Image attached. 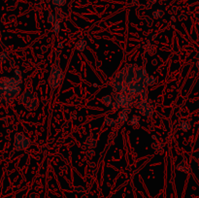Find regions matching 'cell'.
Returning a JSON list of instances; mask_svg holds the SVG:
<instances>
[{
  "instance_id": "6da1fadb",
  "label": "cell",
  "mask_w": 199,
  "mask_h": 198,
  "mask_svg": "<svg viewBox=\"0 0 199 198\" xmlns=\"http://www.w3.org/2000/svg\"><path fill=\"white\" fill-rule=\"evenodd\" d=\"M22 83L21 76L0 79V102L9 103L21 92L20 84Z\"/></svg>"
},
{
  "instance_id": "484cf974",
  "label": "cell",
  "mask_w": 199,
  "mask_h": 198,
  "mask_svg": "<svg viewBox=\"0 0 199 198\" xmlns=\"http://www.w3.org/2000/svg\"><path fill=\"white\" fill-rule=\"evenodd\" d=\"M150 1H151L152 4H156V3H157L158 0H150Z\"/></svg>"
},
{
  "instance_id": "cb8c5ba5",
  "label": "cell",
  "mask_w": 199,
  "mask_h": 198,
  "mask_svg": "<svg viewBox=\"0 0 199 198\" xmlns=\"http://www.w3.org/2000/svg\"><path fill=\"white\" fill-rule=\"evenodd\" d=\"M122 112L126 113V114H129V113L131 112V109H130V107H126V108H122Z\"/></svg>"
},
{
  "instance_id": "ac0fdd59",
  "label": "cell",
  "mask_w": 199,
  "mask_h": 198,
  "mask_svg": "<svg viewBox=\"0 0 199 198\" xmlns=\"http://www.w3.org/2000/svg\"><path fill=\"white\" fill-rule=\"evenodd\" d=\"M56 21H58V17H56V15H55V14H54V13H51V14L48 16V22H49V24H54Z\"/></svg>"
},
{
  "instance_id": "8992f818",
  "label": "cell",
  "mask_w": 199,
  "mask_h": 198,
  "mask_svg": "<svg viewBox=\"0 0 199 198\" xmlns=\"http://www.w3.org/2000/svg\"><path fill=\"white\" fill-rule=\"evenodd\" d=\"M135 69H136V65L134 64H129L127 65L126 68H124V84H128L133 83L135 81Z\"/></svg>"
},
{
  "instance_id": "d4e9b609",
  "label": "cell",
  "mask_w": 199,
  "mask_h": 198,
  "mask_svg": "<svg viewBox=\"0 0 199 198\" xmlns=\"http://www.w3.org/2000/svg\"><path fill=\"white\" fill-rule=\"evenodd\" d=\"M15 74H16V76H21V71L18 70V69H16L15 70Z\"/></svg>"
},
{
  "instance_id": "4fadbf2b",
  "label": "cell",
  "mask_w": 199,
  "mask_h": 198,
  "mask_svg": "<svg viewBox=\"0 0 199 198\" xmlns=\"http://www.w3.org/2000/svg\"><path fill=\"white\" fill-rule=\"evenodd\" d=\"M102 101H103V103L106 106L111 107L112 104L114 103V98H113V96H111V95H106V96H104L103 98H102Z\"/></svg>"
},
{
  "instance_id": "7c38bea8",
  "label": "cell",
  "mask_w": 199,
  "mask_h": 198,
  "mask_svg": "<svg viewBox=\"0 0 199 198\" xmlns=\"http://www.w3.org/2000/svg\"><path fill=\"white\" fill-rule=\"evenodd\" d=\"M156 78L155 76H147L145 78V80H144V84H145V87H152L153 86V84H156Z\"/></svg>"
},
{
  "instance_id": "9a60e30c",
  "label": "cell",
  "mask_w": 199,
  "mask_h": 198,
  "mask_svg": "<svg viewBox=\"0 0 199 198\" xmlns=\"http://www.w3.org/2000/svg\"><path fill=\"white\" fill-rule=\"evenodd\" d=\"M180 127H181L182 130H183V131H187V130H190V123L189 121H184L181 122Z\"/></svg>"
},
{
  "instance_id": "3957f363",
  "label": "cell",
  "mask_w": 199,
  "mask_h": 198,
  "mask_svg": "<svg viewBox=\"0 0 199 198\" xmlns=\"http://www.w3.org/2000/svg\"><path fill=\"white\" fill-rule=\"evenodd\" d=\"M31 145L30 139L22 133H16L14 137V148L16 151L25 150Z\"/></svg>"
},
{
  "instance_id": "5b68a950",
  "label": "cell",
  "mask_w": 199,
  "mask_h": 198,
  "mask_svg": "<svg viewBox=\"0 0 199 198\" xmlns=\"http://www.w3.org/2000/svg\"><path fill=\"white\" fill-rule=\"evenodd\" d=\"M138 108L141 115L145 117H151L153 114V107L149 98L141 99L138 102Z\"/></svg>"
},
{
  "instance_id": "8fae6325",
  "label": "cell",
  "mask_w": 199,
  "mask_h": 198,
  "mask_svg": "<svg viewBox=\"0 0 199 198\" xmlns=\"http://www.w3.org/2000/svg\"><path fill=\"white\" fill-rule=\"evenodd\" d=\"M75 47H76V49L78 50V52L82 53V52H84V50L87 49L88 43H87L86 40H84V39H81V40H80L78 43H76Z\"/></svg>"
},
{
  "instance_id": "e0dca14e",
  "label": "cell",
  "mask_w": 199,
  "mask_h": 198,
  "mask_svg": "<svg viewBox=\"0 0 199 198\" xmlns=\"http://www.w3.org/2000/svg\"><path fill=\"white\" fill-rule=\"evenodd\" d=\"M105 124L106 125H109V126H115L116 125V123H117V121L114 120V118H109V117H106L105 118Z\"/></svg>"
},
{
  "instance_id": "ba28073f",
  "label": "cell",
  "mask_w": 199,
  "mask_h": 198,
  "mask_svg": "<svg viewBox=\"0 0 199 198\" xmlns=\"http://www.w3.org/2000/svg\"><path fill=\"white\" fill-rule=\"evenodd\" d=\"M132 98L128 97L126 94L124 93H121L118 94V96L117 97V102L118 103V105L122 107V108H126V107H129L130 104L132 103Z\"/></svg>"
},
{
  "instance_id": "9c48e42d",
  "label": "cell",
  "mask_w": 199,
  "mask_h": 198,
  "mask_svg": "<svg viewBox=\"0 0 199 198\" xmlns=\"http://www.w3.org/2000/svg\"><path fill=\"white\" fill-rule=\"evenodd\" d=\"M147 76H148V73H147V71L144 68L136 66V69H135V81H143L144 82L145 78Z\"/></svg>"
},
{
  "instance_id": "d6986e66",
  "label": "cell",
  "mask_w": 199,
  "mask_h": 198,
  "mask_svg": "<svg viewBox=\"0 0 199 198\" xmlns=\"http://www.w3.org/2000/svg\"><path fill=\"white\" fill-rule=\"evenodd\" d=\"M53 31H54V33H55V34H58V33L59 32V30H60V21L58 20L56 21L54 24H53Z\"/></svg>"
},
{
  "instance_id": "7402d4cb",
  "label": "cell",
  "mask_w": 199,
  "mask_h": 198,
  "mask_svg": "<svg viewBox=\"0 0 199 198\" xmlns=\"http://www.w3.org/2000/svg\"><path fill=\"white\" fill-rule=\"evenodd\" d=\"M8 58V54L7 52H1L0 53V61L2 62V63H5Z\"/></svg>"
},
{
  "instance_id": "83f0119b",
  "label": "cell",
  "mask_w": 199,
  "mask_h": 198,
  "mask_svg": "<svg viewBox=\"0 0 199 198\" xmlns=\"http://www.w3.org/2000/svg\"><path fill=\"white\" fill-rule=\"evenodd\" d=\"M196 67H197V69L199 70V59L196 61Z\"/></svg>"
},
{
  "instance_id": "5bb4252c",
  "label": "cell",
  "mask_w": 199,
  "mask_h": 198,
  "mask_svg": "<svg viewBox=\"0 0 199 198\" xmlns=\"http://www.w3.org/2000/svg\"><path fill=\"white\" fill-rule=\"evenodd\" d=\"M139 121H140L139 117L138 116H133L129 120V124H130V125H132V126H136V125H138V124H139Z\"/></svg>"
},
{
  "instance_id": "603a6c76",
  "label": "cell",
  "mask_w": 199,
  "mask_h": 198,
  "mask_svg": "<svg viewBox=\"0 0 199 198\" xmlns=\"http://www.w3.org/2000/svg\"><path fill=\"white\" fill-rule=\"evenodd\" d=\"M118 106H119V105H118V103L117 102V101H116V102L114 101V103L112 104V106L110 107V108H111L113 111H117V110L118 109Z\"/></svg>"
},
{
  "instance_id": "30bf717a",
  "label": "cell",
  "mask_w": 199,
  "mask_h": 198,
  "mask_svg": "<svg viewBox=\"0 0 199 198\" xmlns=\"http://www.w3.org/2000/svg\"><path fill=\"white\" fill-rule=\"evenodd\" d=\"M177 170L179 171H182V172H185V173H190V167L189 166V164H187L186 160L184 158V160L180 162L178 165H177Z\"/></svg>"
},
{
  "instance_id": "277c9868",
  "label": "cell",
  "mask_w": 199,
  "mask_h": 198,
  "mask_svg": "<svg viewBox=\"0 0 199 198\" xmlns=\"http://www.w3.org/2000/svg\"><path fill=\"white\" fill-rule=\"evenodd\" d=\"M21 103H22L25 108L27 110H35L36 107L38 105V99L35 95L31 94L30 92H24V94L21 95Z\"/></svg>"
},
{
  "instance_id": "7a4b0ae2",
  "label": "cell",
  "mask_w": 199,
  "mask_h": 198,
  "mask_svg": "<svg viewBox=\"0 0 199 198\" xmlns=\"http://www.w3.org/2000/svg\"><path fill=\"white\" fill-rule=\"evenodd\" d=\"M64 78V73L61 69H59V67L54 66L52 71H51V75L49 78V84L50 87L52 89H55L59 84H61L62 80Z\"/></svg>"
},
{
  "instance_id": "2e32d148",
  "label": "cell",
  "mask_w": 199,
  "mask_h": 198,
  "mask_svg": "<svg viewBox=\"0 0 199 198\" xmlns=\"http://www.w3.org/2000/svg\"><path fill=\"white\" fill-rule=\"evenodd\" d=\"M163 15H164L163 11L159 10V9H156V10H155L152 12V18L153 19H160Z\"/></svg>"
},
{
  "instance_id": "4316f807",
  "label": "cell",
  "mask_w": 199,
  "mask_h": 198,
  "mask_svg": "<svg viewBox=\"0 0 199 198\" xmlns=\"http://www.w3.org/2000/svg\"><path fill=\"white\" fill-rule=\"evenodd\" d=\"M58 48H59V49H60V48H61V49L63 48V44H62L61 42H60V43L58 44Z\"/></svg>"
},
{
  "instance_id": "f1b7e54d",
  "label": "cell",
  "mask_w": 199,
  "mask_h": 198,
  "mask_svg": "<svg viewBox=\"0 0 199 198\" xmlns=\"http://www.w3.org/2000/svg\"><path fill=\"white\" fill-rule=\"evenodd\" d=\"M161 1H165V0H161Z\"/></svg>"
},
{
  "instance_id": "44dd1931",
  "label": "cell",
  "mask_w": 199,
  "mask_h": 198,
  "mask_svg": "<svg viewBox=\"0 0 199 198\" xmlns=\"http://www.w3.org/2000/svg\"><path fill=\"white\" fill-rule=\"evenodd\" d=\"M127 115L126 113H124V112H122L121 114H119V117H118V121L119 122H126L127 121Z\"/></svg>"
},
{
  "instance_id": "52a82bcc",
  "label": "cell",
  "mask_w": 199,
  "mask_h": 198,
  "mask_svg": "<svg viewBox=\"0 0 199 198\" xmlns=\"http://www.w3.org/2000/svg\"><path fill=\"white\" fill-rule=\"evenodd\" d=\"M145 88H146V87H145L143 81H134L133 83L129 84L127 86V89H128L127 92L130 93L131 95L140 94Z\"/></svg>"
},
{
  "instance_id": "ffe728a7",
  "label": "cell",
  "mask_w": 199,
  "mask_h": 198,
  "mask_svg": "<svg viewBox=\"0 0 199 198\" xmlns=\"http://www.w3.org/2000/svg\"><path fill=\"white\" fill-rule=\"evenodd\" d=\"M52 2H53L54 5H55V6L62 7V6H64V5L66 4L67 0H52Z\"/></svg>"
}]
</instances>
